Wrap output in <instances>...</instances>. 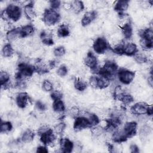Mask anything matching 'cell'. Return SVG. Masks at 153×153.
<instances>
[{"label": "cell", "instance_id": "cell-49", "mask_svg": "<svg viewBox=\"0 0 153 153\" xmlns=\"http://www.w3.org/2000/svg\"><path fill=\"white\" fill-rule=\"evenodd\" d=\"M50 8L51 9L56 10L60 7V6L61 5V1H58V0L50 1Z\"/></svg>", "mask_w": 153, "mask_h": 153}, {"label": "cell", "instance_id": "cell-25", "mask_svg": "<svg viewBox=\"0 0 153 153\" xmlns=\"http://www.w3.org/2000/svg\"><path fill=\"white\" fill-rule=\"evenodd\" d=\"M151 133V128L148 125H143L139 130V136L140 140L143 142L147 140Z\"/></svg>", "mask_w": 153, "mask_h": 153}, {"label": "cell", "instance_id": "cell-29", "mask_svg": "<svg viewBox=\"0 0 153 153\" xmlns=\"http://www.w3.org/2000/svg\"><path fill=\"white\" fill-rule=\"evenodd\" d=\"M52 108L54 112L58 113L64 112L65 110V105L62 99L53 101Z\"/></svg>", "mask_w": 153, "mask_h": 153}, {"label": "cell", "instance_id": "cell-19", "mask_svg": "<svg viewBox=\"0 0 153 153\" xmlns=\"http://www.w3.org/2000/svg\"><path fill=\"white\" fill-rule=\"evenodd\" d=\"M111 139L114 143H121L127 141L128 138L123 131H119L116 130L114 131L111 137Z\"/></svg>", "mask_w": 153, "mask_h": 153}, {"label": "cell", "instance_id": "cell-24", "mask_svg": "<svg viewBox=\"0 0 153 153\" xmlns=\"http://www.w3.org/2000/svg\"><path fill=\"white\" fill-rule=\"evenodd\" d=\"M35 32V27L31 24L25 25L20 27V38H26L32 35Z\"/></svg>", "mask_w": 153, "mask_h": 153}, {"label": "cell", "instance_id": "cell-16", "mask_svg": "<svg viewBox=\"0 0 153 153\" xmlns=\"http://www.w3.org/2000/svg\"><path fill=\"white\" fill-rule=\"evenodd\" d=\"M24 13L27 19L29 20H33L36 16V14L34 10L33 3L32 1H30L27 4L25 5L24 7Z\"/></svg>", "mask_w": 153, "mask_h": 153}, {"label": "cell", "instance_id": "cell-14", "mask_svg": "<svg viewBox=\"0 0 153 153\" xmlns=\"http://www.w3.org/2000/svg\"><path fill=\"white\" fill-rule=\"evenodd\" d=\"M29 96L26 92L19 93L16 97V102L19 108L24 109L28 104Z\"/></svg>", "mask_w": 153, "mask_h": 153}, {"label": "cell", "instance_id": "cell-42", "mask_svg": "<svg viewBox=\"0 0 153 153\" xmlns=\"http://www.w3.org/2000/svg\"><path fill=\"white\" fill-rule=\"evenodd\" d=\"M56 72L59 76H60V77H63L68 74V70L66 65H62L59 67Z\"/></svg>", "mask_w": 153, "mask_h": 153}, {"label": "cell", "instance_id": "cell-50", "mask_svg": "<svg viewBox=\"0 0 153 153\" xmlns=\"http://www.w3.org/2000/svg\"><path fill=\"white\" fill-rule=\"evenodd\" d=\"M97 76H91L89 78V84L93 88H97Z\"/></svg>", "mask_w": 153, "mask_h": 153}, {"label": "cell", "instance_id": "cell-43", "mask_svg": "<svg viewBox=\"0 0 153 153\" xmlns=\"http://www.w3.org/2000/svg\"><path fill=\"white\" fill-rule=\"evenodd\" d=\"M42 87L45 91H51L53 90V85L52 82L48 79H45L43 81Z\"/></svg>", "mask_w": 153, "mask_h": 153}, {"label": "cell", "instance_id": "cell-53", "mask_svg": "<svg viewBox=\"0 0 153 153\" xmlns=\"http://www.w3.org/2000/svg\"><path fill=\"white\" fill-rule=\"evenodd\" d=\"M56 61L55 60H51L50 61H49V63H48V68L50 69H53V68H54L56 66Z\"/></svg>", "mask_w": 153, "mask_h": 153}, {"label": "cell", "instance_id": "cell-41", "mask_svg": "<svg viewBox=\"0 0 153 153\" xmlns=\"http://www.w3.org/2000/svg\"><path fill=\"white\" fill-rule=\"evenodd\" d=\"M65 53H66V50L63 46H59L57 47H56L53 51L54 55L57 57H62L64 56Z\"/></svg>", "mask_w": 153, "mask_h": 153}, {"label": "cell", "instance_id": "cell-4", "mask_svg": "<svg viewBox=\"0 0 153 153\" xmlns=\"http://www.w3.org/2000/svg\"><path fill=\"white\" fill-rule=\"evenodd\" d=\"M60 19V15L56 10L50 8L45 9L42 15V21L48 26H52L58 23Z\"/></svg>", "mask_w": 153, "mask_h": 153}, {"label": "cell", "instance_id": "cell-12", "mask_svg": "<svg viewBox=\"0 0 153 153\" xmlns=\"http://www.w3.org/2000/svg\"><path fill=\"white\" fill-rule=\"evenodd\" d=\"M129 1L127 0H119L117 1L114 5V10L116 11L120 18L125 16V11L128 7Z\"/></svg>", "mask_w": 153, "mask_h": 153}, {"label": "cell", "instance_id": "cell-2", "mask_svg": "<svg viewBox=\"0 0 153 153\" xmlns=\"http://www.w3.org/2000/svg\"><path fill=\"white\" fill-rule=\"evenodd\" d=\"M1 18L4 20L10 19L14 22H17L21 17L22 9L17 5L10 4L1 12Z\"/></svg>", "mask_w": 153, "mask_h": 153}, {"label": "cell", "instance_id": "cell-47", "mask_svg": "<svg viewBox=\"0 0 153 153\" xmlns=\"http://www.w3.org/2000/svg\"><path fill=\"white\" fill-rule=\"evenodd\" d=\"M69 114L74 118L78 117L80 114V111L76 106H73L69 110Z\"/></svg>", "mask_w": 153, "mask_h": 153}, {"label": "cell", "instance_id": "cell-40", "mask_svg": "<svg viewBox=\"0 0 153 153\" xmlns=\"http://www.w3.org/2000/svg\"><path fill=\"white\" fill-rule=\"evenodd\" d=\"M34 66H35V72H37L39 74H44L48 72L49 71V68L42 64H38Z\"/></svg>", "mask_w": 153, "mask_h": 153}, {"label": "cell", "instance_id": "cell-15", "mask_svg": "<svg viewBox=\"0 0 153 153\" xmlns=\"http://www.w3.org/2000/svg\"><path fill=\"white\" fill-rule=\"evenodd\" d=\"M97 12L96 11H90L86 12L82 18L81 19V25L82 26L85 27L89 25L93 20H94L97 17Z\"/></svg>", "mask_w": 153, "mask_h": 153}, {"label": "cell", "instance_id": "cell-36", "mask_svg": "<svg viewBox=\"0 0 153 153\" xmlns=\"http://www.w3.org/2000/svg\"><path fill=\"white\" fill-rule=\"evenodd\" d=\"M125 42H124L123 41L118 43V44H117L115 46H114L113 48H111L112 51L120 56L123 55V51H124V46Z\"/></svg>", "mask_w": 153, "mask_h": 153}, {"label": "cell", "instance_id": "cell-32", "mask_svg": "<svg viewBox=\"0 0 153 153\" xmlns=\"http://www.w3.org/2000/svg\"><path fill=\"white\" fill-rule=\"evenodd\" d=\"M134 60L139 64H143L146 63L148 62V58L143 53L141 52H137L134 56Z\"/></svg>", "mask_w": 153, "mask_h": 153}, {"label": "cell", "instance_id": "cell-11", "mask_svg": "<svg viewBox=\"0 0 153 153\" xmlns=\"http://www.w3.org/2000/svg\"><path fill=\"white\" fill-rule=\"evenodd\" d=\"M137 124L135 121L127 122L124 126L123 132L127 138H131L134 136L137 133Z\"/></svg>", "mask_w": 153, "mask_h": 153}, {"label": "cell", "instance_id": "cell-52", "mask_svg": "<svg viewBox=\"0 0 153 153\" xmlns=\"http://www.w3.org/2000/svg\"><path fill=\"white\" fill-rule=\"evenodd\" d=\"M48 152V149L47 148L46 146H39L36 148V152L40 153H47Z\"/></svg>", "mask_w": 153, "mask_h": 153}, {"label": "cell", "instance_id": "cell-33", "mask_svg": "<svg viewBox=\"0 0 153 153\" xmlns=\"http://www.w3.org/2000/svg\"><path fill=\"white\" fill-rule=\"evenodd\" d=\"M14 49L10 43L6 44L2 48V53L5 57H11L14 54Z\"/></svg>", "mask_w": 153, "mask_h": 153}, {"label": "cell", "instance_id": "cell-13", "mask_svg": "<svg viewBox=\"0 0 153 153\" xmlns=\"http://www.w3.org/2000/svg\"><path fill=\"white\" fill-rule=\"evenodd\" d=\"M60 149L62 152L64 153H71L74 149V145L68 138H61L59 140Z\"/></svg>", "mask_w": 153, "mask_h": 153}, {"label": "cell", "instance_id": "cell-30", "mask_svg": "<svg viewBox=\"0 0 153 153\" xmlns=\"http://www.w3.org/2000/svg\"><path fill=\"white\" fill-rule=\"evenodd\" d=\"M74 87L76 90L79 91H84L87 87V84L84 81L82 80L79 78H75L74 82Z\"/></svg>", "mask_w": 153, "mask_h": 153}, {"label": "cell", "instance_id": "cell-34", "mask_svg": "<svg viewBox=\"0 0 153 153\" xmlns=\"http://www.w3.org/2000/svg\"><path fill=\"white\" fill-rule=\"evenodd\" d=\"M118 100L122 102L124 105H128L133 102L134 98L131 94L124 92L118 97Z\"/></svg>", "mask_w": 153, "mask_h": 153}, {"label": "cell", "instance_id": "cell-46", "mask_svg": "<svg viewBox=\"0 0 153 153\" xmlns=\"http://www.w3.org/2000/svg\"><path fill=\"white\" fill-rule=\"evenodd\" d=\"M125 91L122 89L120 85H117L114 90V94H113V96L114 97V99L115 100H118V97Z\"/></svg>", "mask_w": 153, "mask_h": 153}, {"label": "cell", "instance_id": "cell-10", "mask_svg": "<svg viewBox=\"0 0 153 153\" xmlns=\"http://www.w3.org/2000/svg\"><path fill=\"white\" fill-rule=\"evenodd\" d=\"M39 136H40V141L45 146H48L52 144L56 139L54 132L51 128H50L45 132L41 133Z\"/></svg>", "mask_w": 153, "mask_h": 153}, {"label": "cell", "instance_id": "cell-7", "mask_svg": "<svg viewBox=\"0 0 153 153\" xmlns=\"http://www.w3.org/2000/svg\"><path fill=\"white\" fill-rule=\"evenodd\" d=\"M93 48L94 51L97 54H103L108 49L111 48V47L104 37H98L94 41L93 44Z\"/></svg>", "mask_w": 153, "mask_h": 153}, {"label": "cell", "instance_id": "cell-8", "mask_svg": "<svg viewBox=\"0 0 153 153\" xmlns=\"http://www.w3.org/2000/svg\"><path fill=\"white\" fill-rule=\"evenodd\" d=\"M84 62L85 65L91 71H96L97 72L98 65L97 58L91 51H89L87 53L85 57L84 58Z\"/></svg>", "mask_w": 153, "mask_h": 153}, {"label": "cell", "instance_id": "cell-27", "mask_svg": "<svg viewBox=\"0 0 153 153\" xmlns=\"http://www.w3.org/2000/svg\"><path fill=\"white\" fill-rule=\"evenodd\" d=\"M57 34L59 38L67 37L70 34V30L69 26L66 24L60 25L57 29Z\"/></svg>", "mask_w": 153, "mask_h": 153}, {"label": "cell", "instance_id": "cell-22", "mask_svg": "<svg viewBox=\"0 0 153 153\" xmlns=\"http://www.w3.org/2000/svg\"><path fill=\"white\" fill-rule=\"evenodd\" d=\"M138 34L140 39L153 41V29L152 27L140 30Z\"/></svg>", "mask_w": 153, "mask_h": 153}, {"label": "cell", "instance_id": "cell-45", "mask_svg": "<svg viewBox=\"0 0 153 153\" xmlns=\"http://www.w3.org/2000/svg\"><path fill=\"white\" fill-rule=\"evenodd\" d=\"M50 97L53 101L57 100H60L63 97V94L60 91L55 90L51 92V93L50 94Z\"/></svg>", "mask_w": 153, "mask_h": 153}, {"label": "cell", "instance_id": "cell-17", "mask_svg": "<svg viewBox=\"0 0 153 153\" xmlns=\"http://www.w3.org/2000/svg\"><path fill=\"white\" fill-rule=\"evenodd\" d=\"M138 51L137 45L133 42L125 43L124 46L123 55L127 56H134V54Z\"/></svg>", "mask_w": 153, "mask_h": 153}, {"label": "cell", "instance_id": "cell-6", "mask_svg": "<svg viewBox=\"0 0 153 153\" xmlns=\"http://www.w3.org/2000/svg\"><path fill=\"white\" fill-rule=\"evenodd\" d=\"M117 74L119 81L126 85L130 84L135 76L134 72L125 68L118 69Z\"/></svg>", "mask_w": 153, "mask_h": 153}, {"label": "cell", "instance_id": "cell-38", "mask_svg": "<svg viewBox=\"0 0 153 153\" xmlns=\"http://www.w3.org/2000/svg\"><path fill=\"white\" fill-rule=\"evenodd\" d=\"M66 125L64 122H60V123L57 124L54 127L53 131L56 134H62L63 133V131L66 128Z\"/></svg>", "mask_w": 153, "mask_h": 153}, {"label": "cell", "instance_id": "cell-26", "mask_svg": "<svg viewBox=\"0 0 153 153\" xmlns=\"http://www.w3.org/2000/svg\"><path fill=\"white\" fill-rule=\"evenodd\" d=\"M35 133L30 129H26L21 136V140L24 143H29L32 142L35 137Z\"/></svg>", "mask_w": 153, "mask_h": 153}, {"label": "cell", "instance_id": "cell-9", "mask_svg": "<svg viewBox=\"0 0 153 153\" xmlns=\"http://www.w3.org/2000/svg\"><path fill=\"white\" fill-rule=\"evenodd\" d=\"M150 105L145 102H137L130 108V111L134 115H140L147 114Z\"/></svg>", "mask_w": 153, "mask_h": 153}, {"label": "cell", "instance_id": "cell-5", "mask_svg": "<svg viewBox=\"0 0 153 153\" xmlns=\"http://www.w3.org/2000/svg\"><path fill=\"white\" fill-rule=\"evenodd\" d=\"M91 123L88 117V116L85 114L84 115L78 116L75 118L73 128L74 130L78 131L85 129L87 128H91Z\"/></svg>", "mask_w": 153, "mask_h": 153}, {"label": "cell", "instance_id": "cell-31", "mask_svg": "<svg viewBox=\"0 0 153 153\" xmlns=\"http://www.w3.org/2000/svg\"><path fill=\"white\" fill-rule=\"evenodd\" d=\"M109 84H110L109 79H108L105 77L101 76H97V88L104 89V88L108 87L109 86Z\"/></svg>", "mask_w": 153, "mask_h": 153}, {"label": "cell", "instance_id": "cell-37", "mask_svg": "<svg viewBox=\"0 0 153 153\" xmlns=\"http://www.w3.org/2000/svg\"><path fill=\"white\" fill-rule=\"evenodd\" d=\"M140 45L143 50H149L152 49L153 47V41H149V40L140 39Z\"/></svg>", "mask_w": 153, "mask_h": 153}, {"label": "cell", "instance_id": "cell-48", "mask_svg": "<svg viewBox=\"0 0 153 153\" xmlns=\"http://www.w3.org/2000/svg\"><path fill=\"white\" fill-rule=\"evenodd\" d=\"M35 107L39 111H44L47 109L45 104L41 100H37L36 102V103H35Z\"/></svg>", "mask_w": 153, "mask_h": 153}, {"label": "cell", "instance_id": "cell-39", "mask_svg": "<svg viewBox=\"0 0 153 153\" xmlns=\"http://www.w3.org/2000/svg\"><path fill=\"white\" fill-rule=\"evenodd\" d=\"M85 114L88 116V117L89 118V119L91 123L92 127L97 126L100 123V120H99V117L96 114L90 113V112H86Z\"/></svg>", "mask_w": 153, "mask_h": 153}, {"label": "cell", "instance_id": "cell-35", "mask_svg": "<svg viewBox=\"0 0 153 153\" xmlns=\"http://www.w3.org/2000/svg\"><path fill=\"white\" fill-rule=\"evenodd\" d=\"M13 128V124L10 121L1 122L0 126L1 133H5L11 131Z\"/></svg>", "mask_w": 153, "mask_h": 153}, {"label": "cell", "instance_id": "cell-21", "mask_svg": "<svg viewBox=\"0 0 153 153\" xmlns=\"http://www.w3.org/2000/svg\"><path fill=\"white\" fill-rule=\"evenodd\" d=\"M17 38H20V27L11 29L6 33V38L9 43L14 41Z\"/></svg>", "mask_w": 153, "mask_h": 153}, {"label": "cell", "instance_id": "cell-54", "mask_svg": "<svg viewBox=\"0 0 153 153\" xmlns=\"http://www.w3.org/2000/svg\"><path fill=\"white\" fill-rule=\"evenodd\" d=\"M107 146L109 152H112L114 151V146L112 144L110 143H107Z\"/></svg>", "mask_w": 153, "mask_h": 153}, {"label": "cell", "instance_id": "cell-1", "mask_svg": "<svg viewBox=\"0 0 153 153\" xmlns=\"http://www.w3.org/2000/svg\"><path fill=\"white\" fill-rule=\"evenodd\" d=\"M118 66L115 62L113 60H106L103 66L97 69L96 73L99 76L105 77L111 81L117 73Z\"/></svg>", "mask_w": 153, "mask_h": 153}, {"label": "cell", "instance_id": "cell-23", "mask_svg": "<svg viewBox=\"0 0 153 153\" xmlns=\"http://www.w3.org/2000/svg\"><path fill=\"white\" fill-rule=\"evenodd\" d=\"M10 76L8 72L5 71H1L0 72V83L1 87L6 90L10 87Z\"/></svg>", "mask_w": 153, "mask_h": 153}, {"label": "cell", "instance_id": "cell-18", "mask_svg": "<svg viewBox=\"0 0 153 153\" xmlns=\"http://www.w3.org/2000/svg\"><path fill=\"white\" fill-rule=\"evenodd\" d=\"M122 33L126 39H130L132 37L133 35V27L131 23L128 21L125 23L121 27Z\"/></svg>", "mask_w": 153, "mask_h": 153}, {"label": "cell", "instance_id": "cell-28", "mask_svg": "<svg viewBox=\"0 0 153 153\" xmlns=\"http://www.w3.org/2000/svg\"><path fill=\"white\" fill-rule=\"evenodd\" d=\"M71 8L75 13L79 14L82 11H83L84 8V5L82 1L76 0L72 2V4L71 5Z\"/></svg>", "mask_w": 153, "mask_h": 153}, {"label": "cell", "instance_id": "cell-44", "mask_svg": "<svg viewBox=\"0 0 153 153\" xmlns=\"http://www.w3.org/2000/svg\"><path fill=\"white\" fill-rule=\"evenodd\" d=\"M104 131V129L103 128H102V127H96V126H94L93 127H91V133H92V135L94 137H97V136H100L103 132Z\"/></svg>", "mask_w": 153, "mask_h": 153}, {"label": "cell", "instance_id": "cell-51", "mask_svg": "<svg viewBox=\"0 0 153 153\" xmlns=\"http://www.w3.org/2000/svg\"><path fill=\"white\" fill-rule=\"evenodd\" d=\"M130 152L132 153H138L139 152V148L136 144H131L130 146Z\"/></svg>", "mask_w": 153, "mask_h": 153}, {"label": "cell", "instance_id": "cell-20", "mask_svg": "<svg viewBox=\"0 0 153 153\" xmlns=\"http://www.w3.org/2000/svg\"><path fill=\"white\" fill-rule=\"evenodd\" d=\"M40 39L42 42L46 45H52L54 44L52 34L45 30H42L40 33Z\"/></svg>", "mask_w": 153, "mask_h": 153}, {"label": "cell", "instance_id": "cell-3", "mask_svg": "<svg viewBox=\"0 0 153 153\" xmlns=\"http://www.w3.org/2000/svg\"><path fill=\"white\" fill-rule=\"evenodd\" d=\"M35 72V66L24 62L20 63L17 66V72L16 74V80L23 79L25 78L30 77Z\"/></svg>", "mask_w": 153, "mask_h": 153}]
</instances>
